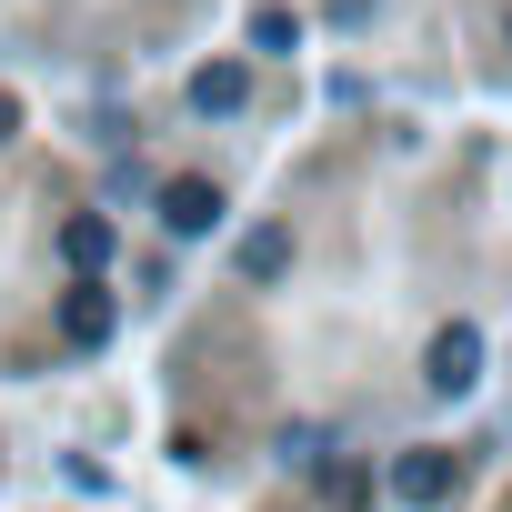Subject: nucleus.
Instances as JSON below:
<instances>
[{
  "mask_svg": "<svg viewBox=\"0 0 512 512\" xmlns=\"http://www.w3.org/2000/svg\"><path fill=\"white\" fill-rule=\"evenodd\" d=\"M482 382V332L472 322H442L432 332V392H472Z\"/></svg>",
  "mask_w": 512,
  "mask_h": 512,
  "instance_id": "1",
  "label": "nucleus"
},
{
  "mask_svg": "<svg viewBox=\"0 0 512 512\" xmlns=\"http://www.w3.org/2000/svg\"><path fill=\"white\" fill-rule=\"evenodd\" d=\"M111 322H121V302H111L101 282H71V292H61V332H71L81 352H101V342H111Z\"/></svg>",
  "mask_w": 512,
  "mask_h": 512,
  "instance_id": "2",
  "label": "nucleus"
},
{
  "mask_svg": "<svg viewBox=\"0 0 512 512\" xmlns=\"http://www.w3.org/2000/svg\"><path fill=\"white\" fill-rule=\"evenodd\" d=\"M392 492H402L412 512L452 502V452H432V442H422V452H402V462H392Z\"/></svg>",
  "mask_w": 512,
  "mask_h": 512,
  "instance_id": "3",
  "label": "nucleus"
},
{
  "mask_svg": "<svg viewBox=\"0 0 512 512\" xmlns=\"http://www.w3.org/2000/svg\"><path fill=\"white\" fill-rule=\"evenodd\" d=\"M161 221H171V231H181V241H201V231H211V221H221V191H211V181H191V171H181V181H161Z\"/></svg>",
  "mask_w": 512,
  "mask_h": 512,
  "instance_id": "4",
  "label": "nucleus"
},
{
  "mask_svg": "<svg viewBox=\"0 0 512 512\" xmlns=\"http://www.w3.org/2000/svg\"><path fill=\"white\" fill-rule=\"evenodd\" d=\"M241 101H251V71L241 61H201L191 71V111H241Z\"/></svg>",
  "mask_w": 512,
  "mask_h": 512,
  "instance_id": "5",
  "label": "nucleus"
},
{
  "mask_svg": "<svg viewBox=\"0 0 512 512\" xmlns=\"http://www.w3.org/2000/svg\"><path fill=\"white\" fill-rule=\"evenodd\" d=\"M61 251H71V272H101V262H111V221H101V211L61 221Z\"/></svg>",
  "mask_w": 512,
  "mask_h": 512,
  "instance_id": "6",
  "label": "nucleus"
},
{
  "mask_svg": "<svg viewBox=\"0 0 512 512\" xmlns=\"http://www.w3.org/2000/svg\"><path fill=\"white\" fill-rule=\"evenodd\" d=\"M251 51H302V11L262 0V11H251Z\"/></svg>",
  "mask_w": 512,
  "mask_h": 512,
  "instance_id": "7",
  "label": "nucleus"
},
{
  "mask_svg": "<svg viewBox=\"0 0 512 512\" xmlns=\"http://www.w3.org/2000/svg\"><path fill=\"white\" fill-rule=\"evenodd\" d=\"M282 262H292V231H251V241H241V272H251V282H272Z\"/></svg>",
  "mask_w": 512,
  "mask_h": 512,
  "instance_id": "8",
  "label": "nucleus"
},
{
  "mask_svg": "<svg viewBox=\"0 0 512 512\" xmlns=\"http://www.w3.org/2000/svg\"><path fill=\"white\" fill-rule=\"evenodd\" d=\"M11 131H21V101H11V91H0V141H11Z\"/></svg>",
  "mask_w": 512,
  "mask_h": 512,
  "instance_id": "9",
  "label": "nucleus"
}]
</instances>
